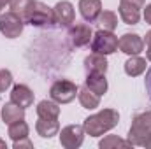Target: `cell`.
<instances>
[{"mask_svg":"<svg viewBox=\"0 0 151 149\" xmlns=\"http://www.w3.org/2000/svg\"><path fill=\"white\" fill-rule=\"evenodd\" d=\"M28 132H30V128H28V125L21 119V121H16V123H12V125H9V137L12 139V140H19V139H25V137H28Z\"/></svg>","mask_w":151,"mask_h":149,"instance_id":"cell-23","label":"cell"},{"mask_svg":"<svg viewBox=\"0 0 151 149\" xmlns=\"http://www.w3.org/2000/svg\"><path fill=\"white\" fill-rule=\"evenodd\" d=\"M146 58L151 62V46H148V51H146Z\"/></svg>","mask_w":151,"mask_h":149,"instance_id":"cell-32","label":"cell"},{"mask_svg":"<svg viewBox=\"0 0 151 149\" xmlns=\"http://www.w3.org/2000/svg\"><path fill=\"white\" fill-rule=\"evenodd\" d=\"M7 4H11V0H0V7H5Z\"/></svg>","mask_w":151,"mask_h":149,"instance_id":"cell-33","label":"cell"},{"mask_svg":"<svg viewBox=\"0 0 151 149\" xmlns=\"http://www.w3.org/2000/svg\"><path fill=\"white\" fill-rule=\"evenodd\" d=\"M77 97H79V104L84 107V109H97L100 105V97L97 93H93L88 86H83L79 91H77Z\"/></svg>","mask_w":151,"mask_h":149,"instance_id":"cell-17","label":"cell"},{"mask_svg":"<svg viewBox=\"0 0 151 149\" xmlns=\"http://www.w3.org/2000/svg\"><path fill=\"white\" fill-rule=\"evenodd\" d=\"M119 121V114L114 109H104V111L97 112L93 116H88L83 123V128L84 132L90 135V137H100L104 135L106 132L113 130L114 126L118 125Z\"/></svg>","mask_w":151,"mask_h":149,"instance_id":"cell-1","label":"cell"},{"mask_svg":"<svg viewBox=\"0 0 151 149\" xmlns=\"http://www.w3.org/2000/svg\"><path fill=\"white\" fill-rule=\"evenodd\" d=\"M144 21L151 25V4L150 5H146V9H144Z\"/></svg>","mask_w":151,"mask_h":149,"instance_id":"cell-29","label":"cell"},{"mask_svg":"<svg viewBox=\"0 0 151 149\" xmlns=\"http://www.w3.org/2000/svg\"><path fill=\"white\" fill-rule=\"evenodd\" d=\"M25 23L32 25V27H37V28H46V27H53L55 25V14H53V9L47 7L44 2H39L34 0L27 18H25Z\"/></svg>","mask_w":151,"mask_h":149,"instance_id":"cell-3","label":"cell"},{"mask_svg":"<svg viewBox=\"0 0 151 149\" xmlns=\"http://www.w3.org/2000/svg\"><path fill=\"white\" fill-rule=\"evenodd\" d=\"M118 49V37L113 32L99 30L91 39V51L99 54H113Z\"/></svg>","mask_w":151,"mask_h":149,"instance_id":"cell-5","label":"cell"},{"mask_svg":"<svg viewBox=\"0 0 151 149\" xmlns=\"http://www.w3.org/2000/svg\"><path fill=\"white\" fill-rule=\"evenodd\" d=\"M25 21L12 11L0 16V34L7 39H16L21 35Z\"/></svg>","mask_w":151,"mask_h":149,"instance_id":"cell-6","label":"cell"},{"mask_svg":"<svg viewBox=\"0 0 151 149\" xmlns=\"http://www.w3.org/2000/svg\"><path fill=\"white\" fill-rule=\"evenodd\" d=\"M11 102L18 104L19 107L27 109L34 104V91L27 84H16L11 91Z\"/></svg>","mask_w":151,"mask_h":149,"instance_id":"cell-11","label":"cell"},{"mask_svg":"<svg viewBox=\"0 0 151 149\" xmlns=\"http://www.w3.org/2000/svg\"><path fill=\"white\" fill-rule=\"evenodd\" d=\"M118 47L125 54H139L144 49V40L137 34H125L123 37L118 40Z\"/></svg>","mask_w":151,"mask_h":149,"instance_id":"cell-9","label":"cell"},{"mask_svg":"<svg viewBox=\"0 0 151 149\" xmlns=\"http://www.w3.org/2000/svg\"><path fill=\"white\" fill-rule=\"evenodd\" d=\"M35 130L42 139H51L58 133L60 130V123L58 119H46V117H39V121L35 123Z\"/></svg>","mask_w":151,"mask_h":149,"instance_id":"cell-14","label":"cell"},{"mask_svg":"<svg viewBox=\"0 0 151 149\" xmlns=\"http://www.w3.org/2000/svg\"><path fill=\"white\" fill-rule=\"evenodd\" d=\"M123 4H128V5H134L137 9H142L144 7V0H121Z\"/></svg>","mask_w":151,"mask_h":149,"instance_id":"cell-28","label":"cell"},{"mask_svg":"<svg viewBox=\"0 0 151 149\" xmlns=\"http://www.w3.org/2000/svg\"><path fill=\"white\" fill-rule=\"evenodd\" d=\"M144 70H146V60L137 56V54H132V58H128L125 62V72L130 77H137V75L142 74Z\"/></svg>","mask_w":151,"mask_h":149,"instance_id":"cell-20","label":"cell"},{"mask_svg":"<svg viewBox=\"0 0 151 149\" xmlns=\"http://www.w3.org/2000/svg\"><path fill=\"white\" fill-rule=\"evenodd\" d=\"M77 91L79 90H77L76 82L69 81V79H58L56 82H53V86L49 90V95L56 104H69L76 98Z\"/></svg>","mask_w":151,"mask_h":149,"instance_id":"cell-4","label":"cell"},{"mask_svg":"<svg viewBox=\"0 0 151 149\" xmlns=\"http://www.w3.org/2000/svg\"><path fill=\"white\" fill-rule=\"evenodd\" d=\"M21 148L32 149V148H34V144L28 140V137H25V139H19V140H14V149H21Z\"/></svg>","mask_w":151,"mask_h":149,"instance_id":"cell-26","label":"cell"},{"mask_svg":"<svg viewBox=\"0 0 151 149\" xmlns=\"http://www.w3.org/2000/svg\"><path fill=\"white\" fill-rule=\"evenodd\" d=\"M11 84H12V74L7 69H2L0 70V93H4Z\"/></svg>","mask_w":151,"mask_h":149,"instance_id":"cell-25","label":"cell"},{"mask_svg":"<svg viewBox=\"0 0 151 149\" xmlns=\"http://www.w3.org/2000/svg\"><path fill=\"white\" fill-rule=\"evenodd\" d=\"M32 4H34V0H11L9 5H11V11L16 12V14L25 21V18H27V14H28V11H30Z\"/></svg>","mask_w":151,"mask_h":149,"instance_id":"cell-24","label":"cell"},{"mask_svg":"<svg viewBox=\"0 0 151 149\" xmlns=\"http://www.w3.org/2000/svg\"><path fill=\"white\" fill-rule=\"evenodd\" d=\"M99 148L100 149H128V148H134L128 140H123V139H119L118 135H107L106 139H102L100 140V144H99Z\"/></svg>","mask_w":151,"mask_h":149,"instance_id":"cell-22","label":"cell"},{"mask_svg":"<svg viewBox=\"0 0 151 149\" xmlns=\"http://www.w3.org/2000/svg\"><path fill=\"white\" fill-rule=\"evenodd\" d=\"M84 133L81 125H69L60 132V144L65 149H77L84 140Z\"/></svg>","mask_w":151,"mask_h":149,"instance_id":"cell-7","label":"cell"},{"mask_svg":"<svg viewBox=\"0 0 151 149\" xmlns=\"http://www.w3.org/2000/svg\"><path fill=\"white\" fill-rule=\"evenodd\" d=\"M144 42L148 44V46H151V30L146 34V37H144Z\"/></svg>","mask_w":151,"mask_h":149,"instance_id":"cell-30","label":"cell"},{"mask_svg":"<svg viewBox=\"0 0 151 149\" xmlns=\"http://www.w3.org/2000/svg\"><path fill=\"white\" fill-rule=\"evenodd\" d=\"M144 148L151 149V133H150V137H148V139H146V142H144Z\"/></svg>","mask_w":151,"mask_h":149,"instance_id":"cell-31","label":"cell"},{"mask_svg":"<svg viewBox=\"0 0 151 149\" xmlns=\"http://www.w3.org/2000/svg\"><path fill=\"white\" fill-rule=\"evenodd\" d=\"M144 84H146V91H148V95H150V100H151V67L148 69V72H146Z\"/></svg>","mask_w":151,"mask_h":149,"instance_id":"cell-27","label":"cell"},{"mask_svg":"<svg viewBox=\"0 0 151 149\" xmlns=\"http://www.w3.org/2000/svg\"><path fill=\"white\" fill-rule=\"evenodd\" d=\"M37 116L39 117H46V119H58L60 116V107L58 104L53 100H40L37 104Z\"/></svg>","mask_w":151,"mask_h":149,"instance_id":"cell-18","label":"cell"},{"mask_svg":"<svg viewBox=\"0 0 151 149\" xmlns=\"http://www.w3.org/2000/svg\"><path fill=\"white\" fill-rule=\"evenodd\" d=\"M69 37H70L72 46L83 47V46L90 44V40L93 39V32H91V28H90L88 25H83V23H81V25H76V27L70 28Z\"/></svg>","mask_w":151,"mask_h":149,"instance_id":"cell-12","label":"cell"},{"mask_svg":"<svg viewBox=\"0 0 151 149\" xmlns=\"http://www.w3.org/2000/svg\"><path fill=\"white\" fill-rule=\"evenodd\" d=\"M97 25H99V30L114 32L116 27H118V16L113 11H104V12H100V16L97 19Z\"/></svg>","mask_w":151,"mask_h":149,"instance_id":"cell-21","label":"cell"},{"mask_svg":"<svg viewBox=\"0 0 151 149\" xmlns=\"http://www.w3.org/2000/svg\"><path fill=\"white\" fill-rule=\"evenodd\" d=\"M107 60H106V54H99V53H91L90 56L84 58V69H86V74L90 72H97V74H106L107 70Z\"/></svg>","mask_w":151,"mask_h":149,"instance_id":"cell-13","label":"cell"},{"mask_svg":"<svg viewBox=\"0 0 151 149\" xmlns=\"http://www.w3.org/2000/svg\"><path fill=\"white\" fill-rule=\"evenodd\" d=\"M150 133H151V111H146L134 116V121H132L127 140L132 146H144Z\"/></svg>","mask_w":151,"mask_h":149,"instance_id":"cell-2","label":"cell"},{"mask_svg":"<svg viewBox=\"0 0 151 149\" xmlns=\"http://www.w3.org/2000/svg\"><path fill=\"white\" fill-rule=\"evenodd\" d=\"M53 14H55V25L60 27V28H69L76 19L74 5L70 2H67V0L58 2L53 7Z\"/></svg>","mask_w":151,"mask_h":149,"instance_id":"cell-8","label":"cell"},{"mask_svg":"<svg viewBox=\"0 0 151 149\" xmlns=\"http://www.w3.org/2000/svg\"><path fill=\"white\" fill-rule=\"evenodd\" d=\"M2 119L5 125H12L16 121H21V119H25V109L14 102H9L2 107Z\"/></svg>","mask_w":151,"mask_h":149,"instance_id":"cell-16","label":"cell"},{"mask_svg":"<svg viewBox=\"0 0 151 149\" xmlns=\"http://www.w3.org/2000/svg\"><path fill=\"white\" fill-rule=\"evenodd\" d=\"M7 148V146H5V142H4V140H0V149H5Z\"/></svg>","mask_w":151,"mask_h":149,"instance_id":"cell-34","label":"cell"},{"mask_svg":"<svg viewBox=\"0 0 151 149\" xmlns=\"http://www.w3.org/2000/svg\"><path fill=\"white\" fill-rule=\"evenodd\" d=\"M79 12L84 21L97 23L102 12V2L100 0H79Z\"/></svg>","mask_w":151,"mask_h":149,"instance_id":"cell-10","label":"cell"},{"mask_svg":"<svg viewBox=\"0 0 151 149\" xmlns=\"http://www.w3.org/2000/svg\"><path fill=\"white\" fill-rule=\"evenodd\" d=\"M84 86H88L93 93H97L99 97H102V95L107 91V79H106V74L90 72V74L86 75Z\"/></svg>","mask_w":151,"mask_h":149,"instance_id":"cell-15","label":"cell"},{"mask_svg":"<svg viewBox=\"0 0 151 149\" xmlns=\"http://www.w3.org/2000/svg\"><path fill=\"white\" fill-rule=\"evenodd\" d=\"M119 18H121L123 23H127V25H137L139 19H141V9L119 2Z\"/></svg>","mask_w":151,"mask_h":149,"instance_id":"cell-19","label":"cell"},{"mask_svg":"<svg viewBox=\"0 0 151 149\" xmlns=\"http://www.w3.org/2000/svg\"><path fill=\"white\" fill-rule=\"evenodd\" d=\"M0 11H2V7H0Z\"/></svg>","mask_w":151,"mask_h":149,"instance_id":"cell-35","label":"cell"}]
</instances>
